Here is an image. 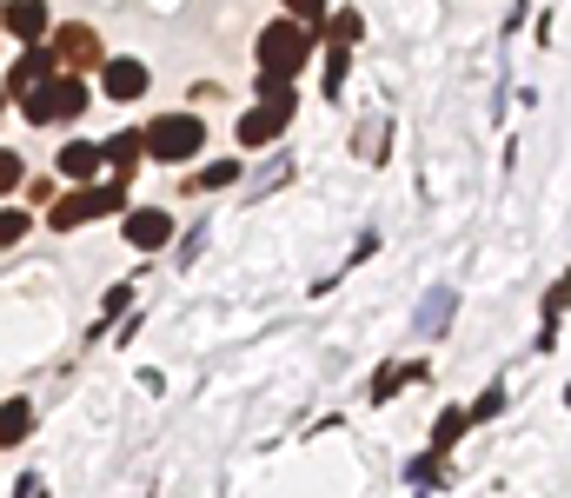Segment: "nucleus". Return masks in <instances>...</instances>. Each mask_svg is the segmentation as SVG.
Wrapping results in <instances>:
<instances>
[{
	"mask_svg": "<svg viewBox=\"0 0 571 498\" xmlns=\"http://www.w3.org/2000/svg\"><path fill=\"white\" fill-rule=\"evenodd\" d=\"M27 180V166H21V153H8V146H0V193H14Z\"/></svg>",
	"mask_w": 571,
	"mask_h": 498,
	"instance_id": "16",
	"label": "nucleus"
},
{
	"mask_svg": "<svg viewBox=\"0 0 571 498\" xmlns=\"http://www.w3.org/2000/svg\"><path fill=\"white\" fill-rule=\"evenodd\" d=\"M233 180H239V166H233V159H213V166H200L193 187H200V193H219V187H233Z\"/></svg>",
	"mask_w": 571,
	"mask_h": 498,
	"instance_id": "14",
	"label": "nucleus"
},
{
	"mask_svg": "<svg viewBox=\"0 0 571 498\" xmlns=\"http://www.w3.org/2000/svg\"><path fill=\"white\" fill-rule=\"evenodd\" d=\"M140 146H146L153 159L180 166V159H193V153L206 146V127H200L193 114H159V120H146V127H140Z\"/></svg>",
	"mask_w": 571,
	"mask_h": 498,
	"instance_id": "3",
	"label": "nucleus"
},
{
	"mask_svg": "<svg viewBox=\"0 0 571 498\" xmlns=\"http://www.w3.org/2000/svg\"><path fill=\"white\" fill-rule=\"evenodd\" d=\"M465 426H472V412H445V419H439V439H432V446L445 452V446H452V439H459Z\"/></svg>",
	"mask_w": 571,
	"mask_h": 498,
	"instance_id": "17",
	"label": "nucleus"
},
{
	"mask_svg": "<svg viewBox=\"0 0 571 498\" xmlns=\"http://www.w3.org/2000/svg\"><path fill=\"white\" fill-rule=\"evenodd\" d=\"M53 67H60L53 54H21V60H14V73H8V94H27L34 80H40V73H53Z\"/></svg>",
	"mask_w": 571,
	"mask_h": 498,
	"instance_id": "13",
	"label": "nucleus"
},
{
	"mask_svg": "<svg viewBox=\"0 0 571 498\" xmlns=\"http://www.w3.org/2000/svg\"><path fill=\"white\" fill-rule=\"evenodd\" d=\"M346 67H353V54H346V47L333 40V47H325V87H333V94H340V80H346Z\"/></svg>",
	"mask_w": 571,
	"mask_h": 498,
	"instance_id": "15",
	"label": "nucleus"
},
{
	"mask_svg": "<svg viewBox=\"0 0 571 498\" xmlns=\"http://www.w3.org/2000/svg\"><path fill=\"white\" fill-rule=\"evenodd\" d=\"M21 100H27V120H34V127L80 120V114H87V80L67 73V67H53V73H40V80H34V87H27Z\"/></svg>",
	"mask_w": 571,
	"mask_h": 498,
	"instance_id": "1",
	"label": "nucleus"
},
{
	"mask_svg": "<svg viewBox=\"0 0 571 498\" xmlns=\"http://www.w3.org/2000/svg\"><path fill=\"white\" fill-rule=\"evenodd\" d=\"M127 206V180H80L73 193H60L53 200V226L60 233H73V226H87V220H107V213H120Z\"/></svg>",
	"mask_w": 571,
	"mask_h": 498,
	"instance_id": "2",
	"label": "nucleus"
},
{
	"mask_svg": "<svg viewBox=\"0 0 571 498\" xmlns=\"http://www.w3.org/2000/svg\"><path fill=\"white\" fill-rule=\"evenodd\" d=\"M0 107H8V94H0Z\"/></svg>",
	"mask_w": 571,
	"mask_h": 498,
	"instance_id": "22",
	"label": "nucleus"
},
{
	"mask_svg": "<svg viewBox=\"0 0 571 498\" xmlns=\"http://www.w3.org/2000/svg\"><path fill=\"white\" fill-rule=\"evenodd\" d=\"M127 239L140 246V253H159V246L174 239V213H159V206H140V213H127Z\"/></svg>",
	"mask_w": 571,
	"mask_h": 498,
	"instance_id": "5",
	"label": "nucleus"
},
{
	"mask_svg": "<svg viewBox=\"0 0 571 498\" xmlns=\"http://www.w3.org/2000/svg\"><path fill=\"white\" fill-rule=\"evenodd\" d=\"M27 426H34V405H27V399H8V405H0V446H21Z\"/></svg>",
	"mask_w": 571,
	"mask_h": 498,
	"instance_id": "12",
	"label": "nucleus"
},
{
	"mask_svg": "<svg viewBox=\"0 0 571 498\" xmlns=\"http://www.w3.org/2000/svg\"><path fill=\"white\" fill-rule=\"evenodd\" d=\"M306 47H312V27L306 21H273L260 34V67L266 73H299L306 67Z\"/></svg>",
	"mask_w": 571,
	"mask_h": 498,
	"instance_id": "4",
	"label": "nucleus"
},
{
	"mask_svg": "<svg viewBox=\"0 0 571 498\" xmlns=\"http://www.w3.org/2000/svg\"><path fill=\"white\" fill-rule=\"evenodd\" d=\"M100 87H107L114 100H140V94H146V67H140V60H107V67H100Z\"/></svg>",
	"mask_w": 571,
	"mask_h": 498,
	"instance_id": "8",
	"label": "nucleus"
},
{
	"mask_svg": "<svg viewBox=\"0 0 571 498\" xmlns=\"http://www.w3.org/2000/svg\"><path fill=\"white\" fill-rule=\"evenodd\" d=\"M279 127H286V114H279V107H266V100H260V107H253V114H247V120H239V146H266V140H273V133H279Z\"/></svg>",
	"mask_w": 571,
	"mask_h": 498,
	"instance_id": "10",
	"label": "nucleus"
},
{
	"mask_svg": "<svg viewBox=\"0 0 571 498\" xmlns=\"http://www.w3.org/2000/svg\"><path fill=\"white\" fill-rule=\"evenodd\" d=\"M0 21H8L14 40H47V0H14V8H0Z\"/></svg>",
	"mask_w": 571,
	"mask_h": 498,
	"instance_id": "7",
	"label": "nucleus"
},
{
	"mask_svg": "<svg viewBox=\"0 0 571 498\" xmlns=\"http://www.w3.org/2000/svg\"><path fill=\"white\" fill-rule=\"evenodd\" d=\"M325 34H333L340 47H353L359 40V14H333V21H325Z\"/></svg>",
	"mask_w": 571,
	"mask_h": 498,
	"instance_id": "18",
	"label": "nucleus"
},
{
	"mask_svg": "<svg viewBox=\"0 0 571 498\" xmlns=\"http://www.w3.org/2000/svg\"><path fill=\"white\" fill-rule=\"evenodd\" d=\"M53 60H60L67 73L94 67V60H100V40H94V27H60V34H53Z\"/></svg>",
	"mask_w": 571,
	"mask_h": 498,
	"instance_id": "6",
	"label": "nucleus"
},
{
	"mask_svg": "<svg viewBox=\"0 0 571 498\" xmlns=\"http://www.w3.org/2000/svg\"><path fill=\"white\" fill-rule=\"evenodd\" d=\"M286 8H293V21H306V27L325 21V0H286Z\"/></svg>",
	"mask_w": 571,
	"mask_h": 498,
	"instance_id": "20",
	"label": "nucleus"
},
{
	"mask_svg": "<svg viewBox=\"0 0 571 498\" xmlns=\"http://www.w3.org/2000/svg\"><path fill=\"white\" fill-rule=\"evenodd\" d=\"M405 379H413V372H379V379H372V399H392Z\"/></svg>",
	"mask_w": 571,
	"mask_h": 498,
	"instance_id": "21",
	"label": "nucleus"
},
{
	"mask_svg": "<svg viewBox=\"0 0 571 498\" xmlns=\"http://www.w3.org/2000/svg\"><path fill=\"white\" fill-rule=\"evenodd\" d=\"M140 153H146V146H140V127H133V133H114V140L100 146V166H114V180H133Z\"/></svg>",
	"mask_w": 571,
	"mask_h": 498,
	"instance_id": "9",
	"label": "nucleus"
},
{
	"mask_svg": "<svg viewBox=\"0 0 571 498\" xmlns=\"http://www.w3.org/2000/svg\"><path fill=\"white\" fill-rule=\"evenodd\" d=\"M27 226H34V220H27V213H0V246H14V239H21V233H27Z\"/></svg>",
	"mask_w": 571,
	"mask_h": 498,
	"instance_id": "19",
	"label": "nucleus"
},
{
	"mask_svg": "<svg viewBox=\"0 0 571 498\" xmlns=\"http://www.w3.org/2000/svg\"><path fill=\"white\" fill-rule=\"evenodd\" d=\"M60 174H67V180H94V174H100V146L67 140V146H60Z\"/></svg>",
	"mask_w": 571,
	"mask_h": 498,
	"instance_id": "11",
	"label": "nucleus"
}]
</instances>
